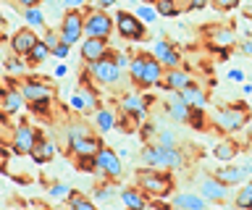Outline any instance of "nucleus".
<instances>
[{"mask_svg":"<svg viewBox=\"0 0 252 210\" xmlns=\"http://www.w3.org/2000/svg\"><path fill=\"white\" fill-rule=\"evenodd\" d=\"M29 53H32V58H34V60H45V58H47V53H50V50H47L45 45H39V42H37V45H34V48H32Z\"/></svg>","mask_w":252,"mask_h":210,"instance_id":"c756f323","label":"nucleus"},{"mask_svg":"<svg viewBox=\"0 0 252 210\" xmlns=\"http://www.w3.org/2000/svg\"><path fill=\"white\" fill-rule=\"evenodd\" d=\"M53 53H55V56H66V53H68V45H55V48H53Z\"/></svg>","mask_w":252,"mask_h":210,"instance_id":"e433bc0d","label":"nucleus"},{"mask_svg":"<svg viewBox=\"0 0 252 210\" xmlns=\"http://www.w3.org/2000/svg\"><path fill=\"white\" fill-rule=\"evenodd\" d=\"M160 16H176L179 8H176V0H158V8H155Z\"/></svg>","mask_w":252,"mask_h":210,"instance_id":"393cba45","label":"nucleus"},{"mask_svg":"<svg viewBox=\"0 0 252 210\" xmlns=\"http://www.w3.org/2000/svg\"><path fill=\"white\" fill-rule=\"evenodd\" d=\"M79 32H82V16H79V13H68L66 21H63V42L66 45L76 42Z\"/></svg>","mask_w":252,"mask_h":210,"instance_id":"1a4fd4ad","label":"nucleus"},{"mask_svg":"<svg viewBox=\"0 0 252 210\" xmlns=\"http://www.w3.org/2000/svg\"><path fill=\"white\" fill-rule=\"evenodd\" d=\"M200 210H205V208H200Z\"/></svg>","mask_w":252,"mask_h":210,"instance_id":"3c124183","label":"nucleus"},{"mask_svg":"<svg viewBox=\"0 0 252 210\" xmlns=\"http://www.w3.org/2000/svg\"><path fill=\"white\" fill-rule=\"evenodd\" d=\"M3 24H5V21H3V16H0V27H3Z\"/></svg>","mask_w":252,"mask_h":210,"instance_id":"09e8293b","label":"nucleus"},{"mask_svg":"<svg viewBox=\"0 0 252 210\" xmlns=\"http://www.w3.org/2000/svg\"><path fill=\"white\" fill-rule=\"evenodd\" d=\"M244 121H247V116L239 108H223V111H218V126L226 131H239L244 126Z\"/></svg>","mask_w":252,"mask_h":210,"instance_id":"20e7f679","label":"nucleus"},{"mask_svg":"<svg viewBox=\"0 0 252 210\" xmlns=\"http://www.w3.org/2000/svg\"><path fill=\"white\" fill-rule=\"evenodd\" d=\"M34 45H37V37L32 34L29 29H24V32H19V34L13 37V48L19 50V53H29Z\"/></svg>","mask_w":252,"mask_h":210,"instance_id":"6ab92c4d","label":"nucleus"},{"mask_svg":"<svg viewBox=\"0 0 252 210\" xmlns=\"http://www.w3.org/2000/svg\"><path fill=\"white\" fill-rule=\"evenodd\" d=\"M116 21H118V32H121L126 40H142L145 24H142L137 16H131V13H118Z\"/></svg>","mask_w":252,"mask_h":210,"instance_id":"7ed1b4c3","label":"nucleus"},{"mask_svg":"<svg viewBox=\"0 0 252 210\" xmlns=\"http://www.w3.org/2000/svg\"><path fill=\"white\" fill-rule=\"evenodd\" d=\"M116 66L121 68V66H129V60H126V56H121V53H118L116 56Z\"/></svg>","mask_w":252,"mask_h":210,"instance_id":"4c0bfd02","label":"nucleus"},{"mask_svg":"<svg viewBox=\"0 0 252 210\" xmlns=\"http://www.w3.org/2000/svg\"><path fill=\"white\" fill-rule=\"evenodd\" d=\"M5 108H8V111H19V108H21V97L11 92V95L5 97Z\"/></svg>","mask_w":252,"mask_h":210,"instance_id":"473e14b6","label":"nucleus"},{"mask_svg":"<svg viewBox=\"0 0 252 210\" xmlns=\"http://www.w3.org/2000/svg\"><path fill=\"white\" fill-rule=\"evenodd\" d=\"M71 205H74V210H94V205L90 200H82V197H74L71 200Z\"/></svg>","mask_w":252,"mask_h":210,"instance_id":"2f4dec72","label":"nucleus"},{"mask_svg":"<svg viewBox=\"0 0 252 210\" xmlns=\"http://www.w3.org/2000/svg\"><path fill=\"white\" fill-rule=\"evenodd\" d=\"M155 16H158V11L150 8V5H142V8L137 11V19H139V21H147V24H153Z\"/></svg>","mask_w":252,"mask_h":210,"instance_id":"cd10ccee","label":"nucleus"},{"mask_svg":"<svg viewBox=\"0 0 252 210\" xmlns=\"http://www.w3.org/2000/svg\"><path fill=\"white\" fill-rule=\"evenodd\" d=\"M97 123H100V129H110V126H113V113H110V111H100L97 113Z\"/></svg>","mask_w":252,"mask_h":210,"instance_id":"c85d7f7f","label":"nucleus"},{"mask_svg":"<svg viewBox=\"0 0 252 210\" xmlns=\"http://www.w3.org/2000/svg\"><path fill=\"white\" fill-rule=\"evenodd\" d=\"M32 147H34V134L29 126H21L16 131V152H32Z\"/></svg>","mask_w":252,"mask_h":210,"instance_id":"f3484780","label":"nucleus"},{"mask_svg":"<svg viewBox=\"0 0 252 210\" xmlns=\"http://www.w3.org/2000/svg\"><path fill=\"white\" fill-rule=\"evenodd\" d=\"M213 5H216V8H220V11H231V8H236V5H239V0H213Z\"/></svg>","mask_w":252,"mask_h":210,"instance_id":"7c9ffc66","label":"nucleus"},{"mask_svg":"<svg viewBox=\"0 0 252 210\" xmlns=\"http://www.w3.org/2000/svg\"><path fill=\"white\" fill-rule=\"evenodd\" d=\"M236 155V147L231 145V142H220L218 147H216V158L218 160H231Z\"/></svg>","mask_w":252,"mask_h":210,"instance_id":"b1692460","label":"nucleus"},{"mask_svg":"<svg viewBox=\"0 0 252 210\" xmlns=\"http://www.w3.org/2000/svg\"><path fill=\"white\" fill-rule=\"evenodd\" d=\"M242 53H244V56H252V40H247L242 45Z\"/></svg>","mask_w":252,"mask_h":210,"instance_id":"58836bf2","label":"nucleus"},{"mask_svg":"<svg viewBox=\"0 0 252 210\" xmlns=\"http://www.w3.org/2000/svg\"><path fill=\"white\" fill-rule=\"evenodd\" d=\"M94 163H97V166L105 171V174H110V176H118L121 174V163H118V158L113 155V150H100L94 152Z\"/></svg>","mask_w":252,"mask_h":210,"instance_id":"0eeeda50","label":"nucleus"},{"mask_svg":"<svg viewBox=\"0 0 252 210\" xmlns=\"http://www.w3.org/2000/svg\"><path fill=\"white\" fill-rule=\"evenodd\" d=\"M82 53L87 60H100L102 56H105V42L100 40V37H92V40H87L82 45Z\"/></svg>","mask_w":252,"mask_h":210,"instance_id":"ddd939ff","label":"nucleus"},{"mask_svg":"<svg viewBox=\"0 0 252 210\" xmlns=\"http://www.w3.org/2000/svg\"><path fill=\"white\" fill-rule=\"evenodd\" d=\"M247 171L250 168H220L216 174V179H218V181H223V184H239Z\"/></svg>","mask_w":252,"mask_h":210,"instance_id":"aec40b11","label":"nucleus"},{"mask_svg":"<svg viewBox=\"0 0 252 210\" xmlns=\"http://www.w3.org/2000/svg\"><path fill=\"white\" fill-rule=\"evenodd\" d=\"M131 76L145 87H153V84L160 82V63L153 58H137L131 63Z\"/></svg>","mask_w":252,"mask_h":210,"instance_id":"f03ea898","label":"nucleus"},{"mask_svg":"<svg viewBox=\"0 0 252 210\" xmlns=\"http://www.w3.org/2000/svg\"><path fill=\"white\" fill-rule=\"evenodd\" d=\"M179 97L184 100L189 108H205V92L200 87H192V84H187L184 90H179Z\"/></svg>","mask_w":252,"mask_h":210,"instance_id":"f8f14e48","label":"nucleus"},{"mask_svg":"<svg viewBox=\"0 0 252 210\" xmlns=\"http://www.w3.org/2000/svg\"><path fill=\"white\" fill-rule=\"evenodd\" d=\"M236 205H239L242 210H250V208H252V181L239 192V197H236Z\"/></svg>","mask_w":252,"mask_h":210,"instance_id":"a878e982","label":"nucleus"},{"mask_svg":"<svg viewBox=\"0 0 252 210\" xmlns=\"http://www.w3.org/2000/svg\"><path fill=\"white\" fill-rule=\"evenodd\" d=\"M53 145L50 142H39V145H34L32 147V158H34L37 163H45V160H50L53 158Z\"/></svg>","mask_w":252,"mask_h":210,"instance_id":"4be33fe9","label":"nucleus"},{"mask_svg":"<svg viewBox=\"0 0 252 210\" xmlns=\"http://www.w3.org/2000/svg\"><path fill=\"white\" fill-rule=\"evenodd\" d=\"M187 84H189V74L187 71H179V68H171L168 76H165V90L179 92V90H184Z\"/></svg>","mask_w":252,"mask_h":210,"instance_id":"dca6fc26","label":"nucleus"},{"mask_svg":"<svg viewBox=\"0 0 252 210\" xmlns=\"http://www.w3.org/2000/svg\"><path fill=\"white\" fill-rule=\"evenodd\" d=\"M200 192H202V197L220 202V200L228 197V184L218 181V179H205V181L200 184Z\"/></svg>","mask_w":252,"mask_h":210,"instance_id":"423d86ee","label":"nucleus"},{"mask_svg":"<svg viewBox=\"0 0 252 210\" xmlns=\"http://www.w3.org/2000/svg\"><path fill=\"white\" fill-rule=\"evenodd\" d=\"M27 21H29V24H42V13L32 8V11L27 13Z\"/></svg>","mask_w":252,"mask_h":210,"instance_id":"72a5a7b5","label":"nucleus"},{"mask_svg":"<svg viewBox=\"0 0 252 210\" xmlns=\"http://www.w3.org/2000/svg\"><path fill=\"white\" fill-rule=\"evenodd\" d=\"M84 29H87L90 37H100L102 40V37H108V32H110V19L105 16V13H94V16L87 21Z\"/></svg>","mask_w":252,"mask_h":210,"instance_id":"6e6552de","label":"nucleus"},{"mask_svg":"<svg viewBox=\"0 0 252 210\" xmlns=\"http://www.w3.org/2000/svg\"><path fill=\"white\" fill-rule=\"evenodd\" d=\"M205 3H208V0H189V5H192V8H205Z\"/></svg>","mask_w":252,"mask_h":210,"instance_id":"79ce46f5","label":"nucleus"},{"mask_svg":"<svg viewBox=\"0 0 252 210\" xmlns=\"http://www.w3.org/2000/svg\"><path fill=\"white\" fill-rule=\"evenodd\" d=\"M228 79H234V82H242V71H236V68H234V71H228Z\"/></svg>","mask_w":252,"mask_h":210,"instance_id":"37998d69","label":"nucleus"},{"mask_svg":"<svg viewBox=\"0 0 252 210\" xmlns=\"http://www.w3.org/2000/svg\"><path fill=\"white\" fill-rule=\"evenodd\" d=\"M147 3H150V0H147Z\"/></svg>","mask_w":252,"mask_h":210,"instance_id":"603ef678","label":"nucleus"},{"mask_svg":"<svg viewBox=\"0 0 252 210\" xmlns=\"http://www.w3.org/2000/svg\"><path fill=\"white\" fill-rule=\"evenodd\" d=\"M71 147L79 152V155H92L100 150V142H94V139H82V134L79 137H71Z\"/></svg>","mask_w":252,"mask_h":210,"instance_id":"a211bd4d","label":"nucleus"},{"mask_svg":"<svg viewBox=\"0 0 252 210\" xmlns=\"http://www.w3.org/2000/svg\"><path fill=\"white\" fill-rule=\"evenodd\" d=\"M153 50H155V56H158V60H160V63L171 66V68H176V66H179V53L173 50L168 42H155V45H153Z\"/></svg>","mask_w":252,"mask_h":210,"instance_id":"9d476101","label":"nucleus"},{"mask_svg":"<svg viewBox=\"0 0 252 210\" xmlns=\"http://www.w3.org/2000/svg\"><path fill=\"white\" fill-rule=\"evenodd\" d=\"M165 108H168L171 119H176V121H187L189 119V105L179 97V92H176V95H171V100H168V105H165Z\"/></svg>","mask_w":252,"mask_h":210,"instance_id":"4468645a","label":"nucleus"},{"mask_svg":"<svg viewBox=\"0 0 252 210\" xmlns=\"http://www.w3.org/2000/svg\"><path fill=\"white\" fill-rule=\"evenodd\" d=\"M8 68L16 74V71H21V63H19V60H8Z\"/></svg>","mask_w":252,"mask_h":210,"instance_id":"a19ab883","label":"nucleus"},{"mask_svg":"<svg viewBox=\"0 0 252 210\" xmlns=\"http://www.w3.org/2000/svg\"><path fill=\"white\" fill-rule=\"evenodd\" d=\"M250 139H252V129H250Z\"/></svg>","mask_w":252,"mask_h":210,"instance_id":"8fccbe9b","label":"nucleus"},{"mask_svg":"<svg viewBox=\"0 0 252 210\" xmlns=\"http://www.w3.org/2000/svg\"><path fill=\"white\" fill-rule=\"evenodd\" d=\"M19 3H24V5H29V8H32V5H37L39 0H19Z\"/></svg>","mask_w":252,"mask_h":210,"instance_id":"a18cd8bd","label":"nucleus"},{"mask_svg":"<svg viewBox=\"0 0 252 210\" xmlns=\"http://www.w3.org/2000/svg\"><path fill=\"white\" fill-rule=\"evenodd\" d=\"M121 200H124V205H129L131 210H145V197H142L139 192H131V189H126V192H121Z\"/></svg>","mask_w":252,"mask_h":210,"instance_id":"412c9836","label":"nucleus"},{"mask_svg":"<svg viewBox=\"0 0 252 210\" xmlns=\"http://www.w3.org/2000/svg\"><path fill=\"white\" fill-rule=\"evenodd\" d=\"M160 142H163L165 147H171V145H173V134H168V131H163V134H160Z\"/></svg>","mask_w":252,"mask_h":210,"instance_id":"c9c22d12","label":"nucleus"},{"mask_svg":"<svg viewBox=\"0 0 252 210\" xmlns=\"http://www.w3.org/2000/svg\"><path fill=\"white\" fill-rule=\"evenodd\" d=\"M84 0H66V5H82Z\"/></svg>","mask_w":252,"mask_h":210,"instance_id":"de8ad7c7","label":"nucleus"},{"mask_svg":"<svg viewBox=\"0 0 252 210\" xmlns=\"http://www.w3.org/2000/svg\"><path fill=\"white\" fill-rule=\"evenodd\" d=\"M110 197H113V194H110V189H100V192H97V200H110Z\"/></svg>","mask_w":252,"mask_h":210,"instance_id":"ea45409f","label":"nucleus"},{"mask_svg":"<svg viewBox=\"0 0 252 210\" xmlns=\"http://www.w3.org/2000/svg\"><path fill=\"white\" fill-rule=\"evenodd\" d=\"M142 160H145L147 166H155V168H176L181 163L179 152L173 150V147H165V145L147 147V150L142 152Z\"/></svg>","mask_w":252,"mask_h":210,"instance_id":"f257e3e1","label":"nucleus"},{"mask_svg":"<svg viewBox=\"0 0 252 210\" xmlns=\"http://www.w3.org/2000/svg\"><path fill=\"white\" fill-rule=\"evenodd\" d=\"M92 71L100 82H118V66L110 63V60H94Z\"/></svg>","mask_w":252,"mask_h":210,"instance_id":"9b49d317","label":"nucleus"},{"mask_svg":"<svg viewBox=\"0 0 252 210\" xmlns=\"http://www.w3.org/2000/svg\"><path fill=\"white\" fill-rule=\"evenodd\" d=\"M139 181L147 192H153V194H165L171 189V179L163 176V174H153V171H150V174H142Z\"/></svg>","mask_w":252,"mask_h":210,"instance_id":"39448f33","label":"nucleus"},{"mask_svg":"<svg viewBox=\"0 0 252 210\" xmlns=\"http://www.w3.org/2000/svg\"><path fill=\"white\" fill-rule=\"evenodd\" d=\"M173 205H176L179 210H200V208H205V202H202V197H197V194L181 192V194L173 197Z\"/></svg>","mask_w":252,"mask_h":210,"instance_id":"2eb2a0df","label":"nucleus"},{"mask_svg":"<svg viewBox=\"0 0 252 210\" xmlns=\"http://www.w3.org/2000/svg\"><path fill=\"white\" fill-rule=\"evenodd\" d=\"M24 95L27 97H32V100H47V95H50V90L47 87H42V84H37V82H32V84H27V87H24Z\"/></svg>","mask_w":252,"mask_h":210,"instance_id":"5701e85b","label":"nucleus"},{"mask_svg":"<svg viewBox=\"0 0 252 210\" xmlns=\"http://www.w3.org/2000/svg\"><path fill=\"white\" fill-rule=\"evenodd\" d=\"M66 192H68V186H66V184H63V186H61V184H55V186H53V197H66Z\"/></svg>","mask_w":252,"mask_h":210,"instance_id":"f704fd0d","label":"nucleus"},{"mask_svg":"<svg viewBox=\"0 0 252 210\" xmlns=\"http://www.w3.org/2000/svg\"><path fill=\"white\" fill-rule=\"evenodd\" d=\"M71 103H74V108H84V100H82V97H79V95H76L74 100H71Z\"/></svg>","mask_w":252,"mask_h":210,"instance_id":"c03bdc74","label":"nucleus"},{"mask_svg":"<svg viewBox=\"0 0 252 210\" xmlns=\"http://www.w3.org/2000/svg\"><path fill=\"white\" fill-rule=\"evenodd\" d=\"M250 210H252V208H250Z\"/></svg>","mask_w":252,"mask_h":210,"instance_id":"864d4df0","label":"nucleus"},{"mask_svg":"<svg viewBox=\"0 0 252 210\" xmlns=\"http://www.w3.org/2000/svg\"><path fill=\"white\" fill-rule=\"evenodd\" d=\"M124 111L134 113L137 119H142V116H145V113H142V100H139V97H126V100H124Z\"/></svg>","mask_w":252,"mask_h":210,"instance_id":"bb28decb","label":"nucleus"},{"mask_svg":"<svg viewBox=\"0 0 252 210\" xmlns=\"http://www.w3.org/2000/svg\"><path fill=\"white\" fill-rule=\"evenodd\" d=\"M116 3V0H100V5H102V8H108V5H113Z\"/></svg>","mask_w":252,"mask_h":210,"instance_id":"49530a36","label":"nucleus"}]
</instances>
